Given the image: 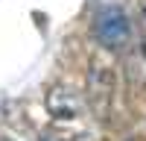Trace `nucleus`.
Masks as SVG:
<instances>
[{
    "instance_id": "1",
    "label": "nucleus",
    "mask_w": 146,
    "mask_h": 141,
    "mask_svg": "<svg viewBox=\"0 0 146 141\" xmlns=\"http://www.w3.org/2000/svg\"><path fill=\"white\" fill-rule=\"evenodd\" d=\"M94 38L100 47L111 53H120L123 47H129L131 41V18L126 15V9L120 6H105L100 15L94 18Z\"/></svg>"
},
{
    "instance_id": "2",
    "label": "nucleus",
    "mask_w": 146,
    "mask_h": 141,
    "mask_svg": "<svg viewBox=\"0 0 146 141\" xmlns=\"http://www.w3.org/2000/svg\"><path fill=\"white\" fill-rule=\"evenodd\" d=\"M114 97H117L114 70L108 68V65L94 62V65H91V74H88V100H91V106H94V112L100 115V117H111Z\"/></svg>"
},
{
    "instance_id": "3",
    "label": "nucleus",
    "mask_w": 146,
    "mask_h": 141,
    "mask_svg": "<svg viewBox=\"0 0 146 141\" xmlns=\"http://www.w3.org/2000/svg\"><path fill=\"white\" fill-rule=\"evenodd\" d=\"M47 112H50L56 121H76V117H82L85 106H82V97L73 88L56 85V88L47 91Z\"/></svg>"
},
{
    "instance_id": "4",
    "label": "nucleus",
    "mask_w": 146,
    "mask_h": 141,
    "mask_svg": "<svg viewBox=\"0 0 146 141\" xmlns=\"http://www.w3.org/2000/svg\"><path fill=\"white\" fill-rule=\"evenodd\" d=\"M135 74L146 79V3H143V32L135 47Z\"/></svg>"
},
{
    "instance_id": "5",
    "label": "nucleus",
    "mask_w": 146,
    "mask_h": 141,
    "mask_svg": "<svg viewBox=\"0 0 146 141\" xmlns=\"http://www.w3.org/2000/svg\"><path fill=\"white\" fill-rule=\"evenodd\" d=\"M41 141H76L73 135H64V132H53V129H47L41 135Z\"/></svg>"
}]
</instances>
